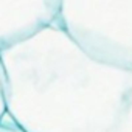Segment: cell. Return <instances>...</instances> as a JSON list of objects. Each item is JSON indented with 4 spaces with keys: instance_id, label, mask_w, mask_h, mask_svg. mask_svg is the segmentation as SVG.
I'll return each instance as SVG.
<instances>
[{
    "instance_id": "7a4b0ae2",
    "label": "cell",
    "mask_w": 132,
    "mask_h": 132,
    "mask_svg": "<svg viewBox=\"0 0 132 132\" xmlns=\"http://www.w3.org/2000/svg\"><path fill=\"white\" fill-rule=\"evenodd\" d=\"M57 22L96 59L132 70V0H61Z\"/></svg>"
},
{
    "instance_id": "6da1fadb",
    "label": "cell",
    "mask_w": 132,
    "mask_h": 132,
    "mask_svg": "<svg viewBox=\"0 0 132 132\" xmlns=\"http://www.w3.org/2000/svg\"><path fill=\"white\" fill-rule=\"evenodd\" d=\"M0 61L6 115L23 132H132V70L96 59L59 22Z\"/></svg>"
},
{
    "instance_id": "277c9868",
    "label": "cell",
    "mask_w": 132,
    "mask_h": 132,
    "mask_svg": "<svg viewBox=\"0 0 132 132\" xmlns=\"http://www.w3.org/2000/svg\"><path fill=\"white\" fill-rule=\"evenodd\" d=\"M6 115V106H5V78H3V67L0 61V121Z\"/></svg>"
},
{
    "instance_id": "5b68a950",
    "label": "cell",
    "mask_w": 132,
    "mask_h": 132,
    "mask_svg": "<svg viewBox=\"0 0 132 132\" xmlns=\"http://www.w3.org/2000/svg\"><path fill=\"white\" fill-rule=\"evenodd\" d=\"M6 117V115H5ZM5 117H3V120L0 121V132H23L20 127H17L11 120H5Z\"/></svg>"
},
{
    "instance_id": "3957f363",
    "label": "cell",
    "mask_w": 132,
    "mask_h": 132,
    "mask_svg": "<svg viewBox=\"0 0 132 132\" xmlns=\"http://www.w3.org/2000/svg\"><path fill=\"white\" fill-rule=\"evenodd\" d=\"M61 0H0V51L57 22Z\"/></svg>"
}]
</instances>
